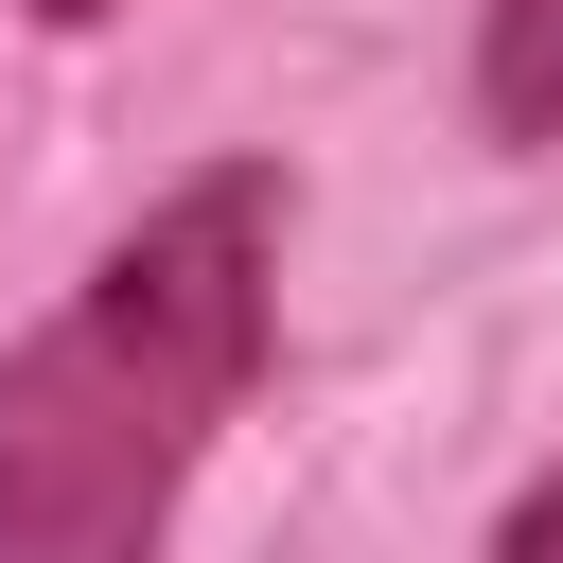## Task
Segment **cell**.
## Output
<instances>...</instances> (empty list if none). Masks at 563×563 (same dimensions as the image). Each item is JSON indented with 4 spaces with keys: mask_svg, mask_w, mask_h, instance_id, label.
Segmentation results:
<instances>
[{
    "mask_svg": "<svg viewBox=\"0 0 563 563\" xmlns=\"http://www.w3.org/2000/svg\"><path fill=\"white\" fill-rule=\"evenodd\" d=\"M282 211V158H211L0 352V563H158L194 457L264 387Z\"/></svg>",
    "mask_w": 563,
    "mask_h": 563,
    "instance_id": "6da1fadb",
    "label": "cell"
},
{
    "mask_svg": "<svg viewBox=\"0 0 563 563\" xmlns=\"http://www.w3.org/2000/svg\"><path fill=\"white\" fill-rule=\"evenodd\" d=\"M35 18H53V35H88V18H106V0H35Z\"/></svg>",
    "mask_w": 563,
    "mask_h": 563,
    "instance_id": "277c9868",
    "label": "cell"
},
{
    "mask_svg": "<svg viewBox=\"0 0 563 563\" xmlns=\"http://www.w3.org/2000/svg\"><path fill=\"white\" fill-rule=\"evenodd\" d=\"M493 563H563V457L510 493V528H493Z\"/></svg>",
    "mask_w": 563,
    "mask_h": 563,
    "instance_id": "3957f363",
    "label": "cell"
},
{
    "mask_svg": "<svg viewBox=\"0 0 563 563\" xmlns=\"http://www.w3.org/2000/svg\"><path fill=\"white\" fill-rule=\"evenodd\" d=\"M563 123V0H493L475 18V141H545Z\"/></svg>",
    "mask_w": 563,
    "mask_h": 563,
    "instance_id": "7a4b0ae2",
    "label": "cell"
}]
</instances>
